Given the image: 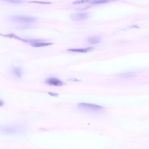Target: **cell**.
I'll use <instances>...</instances> for the list:
<instances>
[{
  "label": "cell",
  "mask_w": 149,
  "mask_h": 149,
  "mask_svg": "<svg viewBox=\"0 0 149 149\" xmlns=\"http://www.w3.org/2000/svg\"><path fill=\"white\" fill-rule=\"evenodd\" d=\"M78 106L81 109L94 111L102 110L104 108L100 106L86 103H79Z\"/></svg>",
  "instance_id": "6da1fadb"
},
{
  "label": "cell",
  "mask_w": 149,
  "mask_h": 149,
  "mask_svg": "<svg viewBox=\"0 0 149 149\" xmlns=\"http://www.w3.org/2000/svg\"><path fill=\"white\" fill-rule=\"evenodd\" d=\"M11 19L16 22H35L38 20V19L36 17L24 16H14L11 18Z\"/></svg>",
  "instance_id": "7a4b0ae2"
},
{
  "label": "cell",
  "mask_w": 149,
  "mask_h": 149,
  "mask_svg": "<svg viewBox=\"0 0 149 149\" xmlns=\"http://www.w3.org/2000/svg\"><path fill=\"white\" fill-rule=\"evenodd\" d=\"M88 16V14L87 13L81 12L72 14L71 16V18L74 21H79L86 19Z\"/></svg>",
  "instance_id": "3957f363"
},
{
  "label": "cell",
  "mask_w": 149,
  "mask_h": 149,
  "mask_svg": "<svg viewBox=\"0 0 149 149\" xmlns=\"http://www.w3.org/2000/svg\"><path fill=\"white\" fill-rule=\"evenodd\" d=\"M45 82L49 84L54 86H61L63 84V82L61 81L54 78L48 79L46 80Z\"/></svg>",
  "instance_id": "277c9868"
},
{
  "label": "cell",
  "mask_w": 149,
  "mask_h": 149,
  "mask_svg": "<svg viewBox=\"0 0 149 149\" xmlns=\"http://www.w3.org/2000/svg\"><path fill=\"white\" fill-rule=\"evenodd\" d=\"M94 49V47H89L84 49H69L67 50L71 52L85 53L91 51Z\"/></svg>",
  "instance_id": "5b68a950"
},
{
  "label": "cell",
  "mask_w": 149,
  "mask_h": 149,
  "mask_svg": "<svg viewBox=\"0 0 149 149\" xmlns=\"http://www.w3.org/2000/svg\"><path fill=\"white\" fill-rule=\"evenodd\" d=\"M87 41L91 44H97L100 42V38L97 36H93L88 38L87 39Z\"/></svg>",
  "instance_id": "8992f818"
},
{
  "label": "cell",
  "mask_w": 149,
  "mask_h": 149,
  "mask_svg": "<svg viewBox=\"0 0 149 149\" xmlns=\"http://www.w3.org/2000/svg\"><path fill=\"white\" fill-rule=\"evenodd\" d=\"M52 43L36 42L31 44V45L34 47H40L52 45Z\"/></svg>",
  "instance_id": "52a82bcc"
},
{
  "label": "cell",
  "mask_w": 149,
  "mask_h": 149,
  "mask_svg": "<svg viewBox=\"0 0 149 149\" xmlns=\"http://www.w3.org/2000/svg\"><path fill=\"white\" fill-rule=\"evenodd\" d=\"M12 72L18 77L20 78L21 76L22 71L19 67H13L12 69Z\"/></svg>",
  "instance_id": "ba28073f"
},
{
  "label": "cell",
  "mask_w": 149,
  "mask_h": 149,
  "mask_svg": "<svg viewBox=\"0 0 149 149\" xmlns=\"http://www.w3.org/2000/svg\"><path fill=\"white\" fill-rule=\"evenodd\" d=\"M2 36H3L6 37L10 38H13L18 39V40H20V41H22L24 42H28V41L27 40L21 38L19 37H18V36H17L15 35L13 33L7 35H2Z\"/></svg>",
  "instance_id": "9c48e42d"
},
{
  "label": "cell",
  "mask_w": 149,
  "mask_h": 149,
  "mask_svg": "<svg viewBox=\"0 0 149 149\" xmlns=\"http://www.w3.org/2000/svg\"><path fill=\"white\" fill-rule=\"evenodd\" d=\"M108 2V0H93L90 3L92 4H97L104 3Z\"/></svg>",
  "instance_id": "30bf717a"
},
{
  "label": "cell",
  "mask_w": 149,
  "mask_h": 149,
  "mask_svg": "<svg viewBox=\"0 0 149 149\" xmlns=\"http://www.w3.org/2000/svg\"><path fill=\"white\" fill-rule=\"evenodd\" d=\"M5 2L15 4H19L23 3L21 0H2Z\"/></svg>",
  "instance_id": "8fae6325"
},
{
  "label": "cell",
  "mask_w": 149,
  "mask_h": 149,
  "mask_svg": "<svg viewBox=\"0 0 149 149\" xmlns=\"http://www.w3.org/2000/svg\"><path fill=\"white\" fill-rule=\"evenodd\" d=\"M119 76L122 77L126 78L133 77L134 76V74L132 73L128 72L127 73L120 74L119 75Z\"/></svg>",
  "instance_id": "7c38bea8"
},
{
  "label": "cell",
  "mask_w": 149,
  "mask_h": 149,
  "mask_svg": "<svg viewBox=\"0 0 149 149\" xmlns=\"http://www.w3.org/2000/svg\"><path fill=\"white\" fill-rule=\"evenodd\" d=\"M90 0H78L75 1L72 3V4H77L84 3L88 2Z\"/></svg>",
  "instance_id": "4fadbf2b"
},
{
  "label": "cell",
  "mask_w": 149,
  "mask_h": 149,
  "mask_svg": "<svg viewBox=\"0 0 149 149\" xmlns=\"http://www.w3.org/2000/svg\"><path fill=\"white\" fill-rule=\"evenodd\" d=\"M29 3H40L41 4H49L51 3L50 2H42V1H30L29 2Z\"/></svg>",
  "instance_id": "5bb4252c"
},
{
  "label": "cell",
  "mask_w": 149,
  "mask_h": 149,
  "mask_svg": "<svg viewBox=\"0 0 149 149\" xmlns=\"http://www.w3.org/2000/svg\"><path fill=\"white\" fill-rule=\"evenodd\" d=\"M48 93L50 95L54 97H57L58 96V94L56 93L50 92Z\"/></svg>",
  "instance_id": "9a60e30c"
},
{
  "label": "cell",
  "mask_w": 149,
  "mask_h": 149,
  "mask_svg": "<svg viewBox=\"0 0 149 149\" xmlns=\"http://www.w3.org/2000/svg\"><path fill=\"white\" fill-rule=\"evenodd\" d=\"M68 81H80V80L77 79L75 78H72L69 79Z\"/></svg>",
  "instance_id": "2e32d148"
},
{
  "label": "cell",
  "mask_w": 149,
  "mask_h": 149,
  "mask_svg": "<svg viewBox=\"0 0 149 149\" xmlns=\"http://www.w3.org/2000/svg\"><path fill=\"white\" fill-rule=\"evenodd\" d=\"M2 102H1V101H0V106H1V105H3V102H2Z\"/></svg>",
  "instance_id": "e0dca14e"
},
{
  "label": "cell",
  "mask_w": 149,
  "mask_h": 149,
  "mask_svg": "<svg viewBox=\"0 0 149 149\" xmlns=\"http://www.w3.org/2000/svg\"></svg>",
  "instance_id": "ac0fdd59"
}]
</instances>
